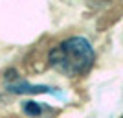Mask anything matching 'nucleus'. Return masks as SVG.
Returning a JSON list of instances; mask_svg holds the SVG:
<instances>
[{"label":"nucleus","mask_w":123,"mask_h":118,"mask_svg":"<svg viewBox=\"0 0 123 118\" xmlns=\"http://www.w3.org/2000/svg\"><path fill=\"white\" fill-rule=\"evenodd\" d=\"M96 54L85 37H70L50 54V65L66 76H83L94 67Z\"/></svg>","instance_id":"obj_1"},{"label":"nucleus","mask_w":123,"mask_h":118,"mask_svg":"<svg viewBox=\"0 0 123 118\" xmlns=\"http://www.w3.org/2000/svg\"><path fill=\"white\" fill-rule=\"evenodd\" d=\"M9 90H13V92H53L50 87H42V85H28V83H18V85H11Z\"/></svg>","instance_id":"obj_2"},{"label":"nucleus","mask_w":123,"mask_h":118,"mask_svg":"<svg viewBox=\"0 0 123 118\" xmlns=\"http://www.w3.org/2000/svg\"><path fill=\"white\" fill-rule=\"evenodd\" d=\"M41 103H35V102H28L24 103V113L30 114V116H39L41 114Z\"/></svg>","instance_id":"obj_3"}]
</instances>
